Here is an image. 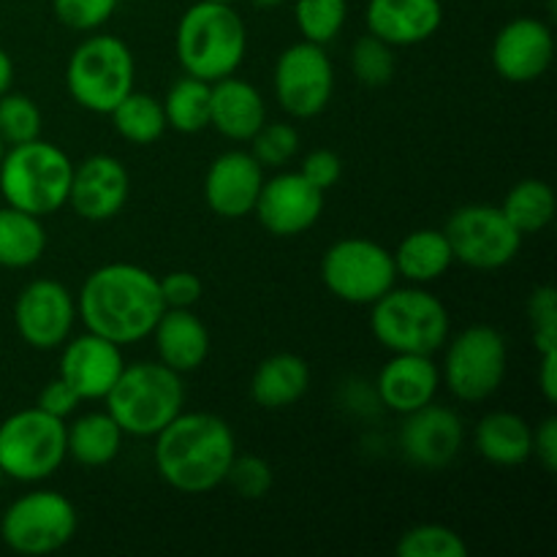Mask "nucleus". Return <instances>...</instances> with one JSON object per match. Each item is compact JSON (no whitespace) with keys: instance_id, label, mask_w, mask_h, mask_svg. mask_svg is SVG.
<instances>
[{"instance_id":"obj_33","label":"nucleus","mask_w":557,"mask_h":557,"mask_svg":"<svg viewBox=\"0 0 557 557\" xmlns=\"http://www.w3.org/2000/svg\"><path fill=\"white\" fill-rule=\"evenodd\" d=\"M294 22L305 41L326 47L348 22V0H294Z\"/></svg>"},{"instance_id":"obj_24","label":"nucleus","mask_w":557,"mask_h":557,"mask_svg":"<svg viewBox=\"0 0 557 557\" xmlns=\"http://www.w3.org/2000/svg\"><path fill=\"white\" fill-rule=\"evenodd\" d=\"M267 123V101L259 87L237 74L212 82L210 125L228 141H250Z\"/></svg>"},{"instance_id":"obj_49","label":"nucleus","mask_w":557,"mask_h":557,"mask_svg":"<svg viewBox=\"0 0 557 557\" xmlns=\"http://www.w3.org/2000/svg\"><path fill=\"white\" fill-rule=\"evenodd\" d=\"M207 3H234V0H207Z\"/></svg>"},{"instance_id":"obj_13","label":"nucleus","mask_w":557,"mask_h":557,"mask_svg":"<svg viewBox=\"0 0 557 557\" xmlns=\"http://www.w3.org/2000/svg\"><path fill=\"white\" fill-rule=\"evenodd\" d=\"M272 90L288 117H319L335 96V65L326 47L302 38L283 49L272 69Z\"/></svg>"},{"instance_id":"obj_45","label":"nucleus","mask_w":557,"mask_h":557,"mask_svg":"<svg viewBox=\"0 0 557 557\" xmlns=\"http://www.w3.org/2000/svg\"><path fill=\"white\" fill-rule=\"evenodd\" d=\"M539 389H542V397L555 406L557 403V351L542 354L539 357Z\"/></svg>"},{"instance_id":"obj_22","label":"nucleus","mask_w":557,"mask_h":557,"mask_svg":"<svg viewBox=\"0 0 557 557\" xmlns=\"http://www.w3.org/2000/svg\"><path fill=\"white\" fill-rule=\"evenodd\" d=\"M438 389L441 370L433 357H424V354H392L375 379L379 403L386 411L400 413V417L433 403Z\"/></svg>"},{"instance_id":"obj_47","label":"nucleus","mask_w":557,"mask_h":557,"mask_svg":"<svg viewBox=\"0 0 557 557\" xmlns=\"http://www.w3.org/2000/svg\"><path fill=\"white\" fill-rule=\"evenodd\" d=\"M250 5H256V9H277V5H283L286 0H248Z\"/></svg>"},{"instance_id":"obj_25","label":"nucleus","mask_w":557,"mask_h":557,"mask_svg":"<svg viewBox=\"0 0 557 557\" xmlns=\"http://www.w3.org/2000/svg\"><path fill=\"white\" fill-rule=\"evenodd\" d=\"M310 389V368L292 351H277L261 359L250 375V400L264 411H286L297 406Z\"/></svg>"},{"instance_id":"obj_32","label":"nucleus","mask_w":557,"mask_h":557,"mask_svg":"<svg viewBox=\"0 0 557 557\" xmlns=\"http://www.w3.org/2000/svg\"><path fill=\"white\" fill-rule=\"evenodd\" d=\"M210 82L188 74L180 76L166 90V98H161L169 128L185 136L210 128Z\"/></svg>"},{"instance_id":"obj_28","label":"nucleus","mask_w":557,"mask_h":557,"mask_svg":"<svg viewBox=\"0 0 557 557\" xmlns=\"http://www.w3.org/2000/svg\"><path fill=\"white\" fill-rule=\"evenodd\" d=\"M125 433L109 411L79 413L65 424V451L69 460L82 468H103L123 451Z\"/></svg>"},{"instance_id":"obj_39","label":"nucleus","mask_w":557,"mask_h":557,"mask_svg":"<svg viewBox=\"0 0 557 557\" xmlns=\"http://www.w3.org/2000/svg\"><path fill=\"white\" fill-rule=\"evenodd\" d=\"M226 484L245 500H261L270 495L272 484H275V473L264 457L256 455H237L232 468H228Z\"/></svg>"},{"instance_id":"obj_37","label":"nucleus","mask_w":557,"mask_h":557,"mask_svg":"<svg viewBox=\"0 0 557 557\" xmlns=\"http://www.w3.org/2000/svg\"><path fill=\"white\" fill-rule=\"evenodd\" d=\"M302 136H299L297 125L292 123H270L267 120L256 136L250 139V156L261 163V166L281 169L297 158Z\"/></svg>"},{"instance_id":"obj_1","label":"nucleus","mask_w":557,"mask_h":557,"mask_svg":"<svg viewBox=\"0 0 557 557\" xmlns=\"http://www.w3.org/2000/svg\"><path fill=\"white\" fill-rule=\"evenodd\" d=\"M163 310L166 302L161 297L158 275L131 261L98 267L76 294V315L85 330L123 348L150 337Z\"/></svg>"},{"instance_id":"obj_18","label":"nucleus","mask_w":557,"mask_h":557,"mask_svg":"<svg viewBox=\"0 0 557 557\" xmlns=\"http://www.w3.org/2000/svg\"><path fill=\"white\" fill-rule=\"evenodd\" d=\"M131 196V174L120 158L96 152L74 163L69 207L90 223H107L125 210Z\"/></svg>"},{"instance_id":"obj_31","label":"nucleus","mask_w":557,"mask_h":557,"mask_svg":"<svg viewBox=\"0 0 557 557\" xmlns=\"http://www.w3.org/2000/svg\"><path fill=\"white\" fill-rule=\"evenodd\" d=\"M500 210L509 218L511 226L528 237V234H539L555 221V190L547 180L539 177H525L520 183L511 185L506 190L504 201H500Z\"/></svg>"},{"instance_id":"obj_23","label":"nucleus","mask_w":557,"mask_h":557,"mask_svg":"<svg viewBox=\"0 0 557 557\" xmlns=\"http://www.w3.org/2000/svg\"><path fill=\"white\" fill-rule=\"evenodd\" d=\"M158 362L177 370L180 375L194 373L210 359L212 341L205 321L194 308H166L150 332Z\"/></svg>"},{"instance_id":"obj_27","label":"nucleus","mask_w":557,"mask_h":557,"mask_svg":"<svg viewBox=\"0 0 557 557\" xmlns=\"http://www.w3.org/2000/svg\"><path fill=\"white\" fill-rule=\"evenodd\" d=\"M392 259H395L397 277H406L413 286H430L441 281L455 264V253L444 228H413L392 250Z\"/></svg>"},{"instance_id":"obj_10","label":"nucleus","mask_w":557,"mask_h":557,"mask_svg":"<svg viewBox=\"0 0 557 557\" xmlns=\"http://www.w3.org/2000/svg\"><path fill=\"white\" fill-rule=\"evenodd\" d=\"M79 511L74 500L58 490H30L5 506L0 517V539L25 557H47L74 542Z\"/></svg>"},{"instance_id":"obj_36","label":"nucleus","mask_w":557,"mask_h":557,"mask_svg":"<svg viewBox=\"0 0 557 557\" xmlns=\"http://www.w3.org/2000/svg\"><path fill=\"white\" fill-rule=\"evenodd\" d=\"M41 128V109L30 96L14 90H5L0 96V139L5 141V147L38 139Z\"/></svg>"},{"instance_id":"obj_21","label":"nucleus","mask_w":557,"mask_h":557,"mask_svg":"<svg viewBox=\"0 0 557 557\" xmlns=\"http://www.w3.org/2000/svg\"><path fill=\"white\" fill-rule=\"evenodd\" d=\"M364 25L389 47H419L444 25L441 0H368Z\"/></svg>"},{"instance_id":"obj_4","label":"nucleus","mask_w":557,"mask_h":557,"mask_svg":"<svg viewBox=\"0 0 557 557\" xmlns=\"http://www.w3.org/2000/svg\"><path fill=\"white\" fill-rule=\"evenodd\" d=\"M74 161L63 147L47 139H30L5 147L0 161V194L14 210L36 218L54 215L69 205Z\"/></svg>"},{"instance_id":"obj_20","label":"nucleus","mask_w":557,"mask_h":557,"mask_svg":"<svg viewBox=\"0 0 557 557\" xmlns=\"http://www.w3.org/2000/svg\"><path fill=\"white\" fill-rule=\"evenodd\" d=\"M264 185V166L250 150H226L205 174V201L212 215L243 221L253 215L256 199Z\"/></svg>"},{"instance_id":"obj_5","label":"nucleus","mask_w":557,"mask_h":557,"mask_svg":"<svg viewBox=\"0 0 557 557\" xmlns=\"http://www.w3.org/2000/svg\"><path fill=\"white\" fill-rule=\"evenodd\" d=\"M103 403L125 435L156 438L177 413L185 411L183 375L158 359L125 362Z\"/></svg>"},{"instance_id":"obj_15","label":"nucleus","mask_w":557,"mask_h":557,"mask_svg":"<svg viewBox=\"0 0 557 557\" xmlns=\"http://www.w3.org/2000/svg\"><path fill=\"white\" fill-rule=\"evenodd\" d=\"M324 212V190L310 185L299 172H277L267 180L256 199L253 215L272 237L292 239L310 232Z\"/></svg>"},{"instance_id":"obj_14","label":"nucleus","mask_w":557,"mask_h":557,"mask_svg":"<svg viewBox=\"0 0 557 557\" xmlns=\"http://www.w3.org/2000/svg\"><path fill=\"white\" fill-rule=\"evenodd\" d=\"M76 319V297L52 277H36L14 299L16 335L36 351H58L74 335Z\"/></svg>"},{"instance_id":"obj_3","label":"nucleus","mask_w":557,"mask_h":557,"mask_svg":"<svg viewBox=\"0 0 557 557\" xmlns=\"http://www.w3.org/2000/svg\"><path fill=\"white\" fill-rule=\"evenodd\" d=\"M248 54V27L232 3L194 0L174 30V58L183 74L205 82L237 74Z\"/></svg>"},{"instance_id":"obj_6","label":"nucleus","mask_w":557,"mask_h":557,"mask_svg":"<svg viewBox=\"0 0 557 557\" xmlns=\"http://www.w3.org/2000/svg\"><path fill=\"white\" fill-rule=\"evenodd\" d=\"M370 332L389 354L433 357L451 335L449 308L424 286H392L370 305Z\"/></svg>"},{"instance_id":"obj_16","label":"nucleus","mask_w":557,"mask_h":557,"mask_svg":"<svg viewBox=\"0 0 557 557\" xmlns=\"http://www.w3.org/2000/svg\"><path fill=\"white\" fill-rule=\"evenodd\" d=\"M490 60L495 74L511 85L542 79L555 60L553 27L539 16H515L495 33Z\"/></svg>"},{"instance_id":"obj_40","label":"nucleus","mask_w":557,"mask_h":557,"mask_svg":"<svg viewBox=\"0 0 557 557\" xmlns=\"http://www.w3.org/2000/svg\"><path fill=\"white\" fill-rule=\"evenodd\" d=\"M528 319H531L533 348L536 354L557 351V292L555 286H539L528 297Z\"/></svg>"},{"instance_id":"obj_41","label":"nucleus","mask_w":557,"mask_h":557,"mask_svg":"<svg viewBox=\"0 0 557 557\" xmlns=\"http://www.w3.org/2000/svg\"><path fill=\"white\" fill-rule=\"evenodd\" d=\"M299 174L308 180L310 185H315L319 190H332L343 177V161L335 150L330 147H315L308 156L302 158V166H299Z\"/></svg>"},{"instance_id":"obj_26","label":"nucleus","mask_w":557,"mask_h":557,"mask_svg":"<svg viewBox=\"0 0 557 557\" xmlns=\"http://www.w3.org/2000/svg\"><path fill=\"white\" fill-rule=\"evenodd\" d=\"M473 446L490 466H525L533 457V428L515 411H490L473 430Z\"/></svg>"},{"instance_id":"obj_35","label":"nucleus","mask_w":557,"mask_h":557,"mask_svg":"<svg viewBox=\"0 0 557 557\" xmlns=\"http://www.w3.org/2000/svg\"><path fill=\"white\" fill-rule=\"evenodd\" d=\"M395 47L375 36H362L351 47V74L364 87H386L395 79Z\"/></svg>"},{"instance_id":"obj_7","label":"nucleus","mask_w":557,"mask_h":557,"mask_svg":"<svg viewBox=\"0 0 557 557\" xmlns=\"http://www.w3.org/2000/svg\"><path fill=\"white\" fill-rule=\"evenodd\" d=\"M136 82V58L128 44L112 33H87L65 63V90L90 114H109Z\"/></svg>"},{"instance_id":"obj_9","label":"nucleus","mask_w":557,"mask_h":557,"mask_svg":"<svg viewBox=\"0 0 557 557\" xmlns=\"http://www.w3.org/2000/svg\"><path fill=\"white\" fill-rule=\"evenodd\" d=\"M441 384L462 403H484L500 389L509 370V343L490 324H473L444 343Z\"/></svg>"},{"instance_id":"obj_48","label":"nucleus","mask_w":557,"mask_h":557,"mask_svg":"<svg viewBox=\"0 0 557 557\" xmlns=\"http://www.w3.org/2000/svg\"><path fill=\"white\" fill-rule=\"evenodd\" d=\"M3 152H5V141L0 139V161H3Z\"/></svg>"},{"instance_id":"obj_11","label":"nucleus","mask_w":557,"mask_h":557,"mask_svg":"<svg viewBox=\"0 0 557 557\" xmlns=\"http://www.w3.org/2000/svg\"><path fill=\"white\" fill-rule=\"evenodd\" d=\"M321 283L332 297L346 305L370 308L397 286L392 250L368 237H346L332 243L321 256Z\"/></svg>"},{"instance_id":"obj_29","label":"nucleus","mask_w":557,"mask_h":557,"mask_svg":"<svg viewBox=\"0 0 557 557\" xmlns=\"http://www.w3.org/2000/svg\"><path fill=\"white\" fill-rule=\"evenodd\" d=\"M44 218L30 212L0 207V267L5 270H27L38 264L47 250V228Z\"/></svg>"},{"instance_id":"obj_17","label":"nucleus","mask_w":557,"mask_h":557,"mask_svg":"<svg viewBox=\"0 0 557 557\" xmlns=\"http://www.w3.org/2000/svg\"><path fill=\"white\" fill-rule=\"evenodd\" d=\"M397 444L408 462L424 471H441L451 466L466 444V424L455 408L428 406L406 413L397 433Z\"/></svg>"},{"instance_id":"obj_44","label":"nucleus","mask_w":557,"mask_h":557,"mask_svg":"<svg viewBox=\"0 0 557 557\" xmlns=\"http://www.w3.org/2000/svg\"><path fill=\"white\" fill-rule=\"evenodd\" d=\"M533 457L547 473L557 471V419L547 417L533 430Z\"/></svg>"},{"instance_id":"obj_30","label":"nucleus","mask_w":557,"mask_h":557,"mask_svg":"<svg viewBox=\"0 0 557 557\" xmlns=\"http://www.w3.org/2000/svg\"><path fill=\"white\" fill-rule=\"evenodd\" d=\"M109 120H112L114 134L134 147L156 145L169 128L161 98L139 92L136 87L109 112Z\"/></svg>"},{"instance_id":"obj_8","label":"nucleus","mask_w":557,"mask_h":557,"mask_svg":"<svg viewBox=\"0 0 557 557\" xmlns=\"http://www.w3.org/2000/svg\"><path fill=\"white\" fill-rule=\"evenodd\" d=\"M69 460L65 419L41 408H22L0 422V476L20 484H41Z\"/></svg>"},{"instance_id":"obj_46","label":"nucleus","mask_w":557,"mask_h":557,"mask_svg":"<svg viewBox=\"0 0 557 557\" xmlns=\"http://www.w3.org/2000/svg\"><path fill=\"white\" fill-rule=\"evenodd\" d=\"M11 85H14V60H11V54L0 47V96H3L5 90H11Z\"/></svg>"},{"instance_id":"obj_19","label":"nucleus","mask_w":557,"mask_h":557,"mask_svg":"<svg viewBox=\"0 0 557 557\" xmlns=\"http://www.w3.org/2000/svg\"><path fill=\"white\" fill-rule=\"evenodd\" d=\"M123 368V346L96 335V332L85 330L82 335H71L60 346L58 375L79 395L82 403L103 400Z\"/></svg>"},{"instance_id":"obj_42","label":"nucleus","mask_w":557,"mask_h":557,"mask_svg":"<svg viewBox=\"0 0 557 557\" xmlns=\"http://www.w3.org/2000/svg\"><path fill=\"white\" fill-rule=\"evenodd\" d=\"M161 283V297L166 302V308H194L201 299V277L196 272L188 270H174L169 275L158 277Z\"/></svg>"},{"instance_id":"obj_12","label":"nucleus","mask_w":557,"mask_h":557,"mask_svg":"<svg viewBox=\"0 0 557 557\" xmlns=\"http://www.w3.org/2000/svg\"><path fill=\"white\" fill-rule=\"evenodd\" d=\"M455 261L479 272H495L509 267L520 256L522 234L511 226L498 205H462L444 226Z\"/></svg>"},{"instance_id":"obj_38","label":"nucleus","mask_w":557,"mask_h":557,"mask_svg":"<svg viewBox=\"0 0 557 557\" xmlns=\"http://www.w3.org/2000/svg\"><path fill=\"white\" fill-rule=\"evenodd\" d=\"M120 0H52V11L63 27L74 33H96L117 11Z\"/></svg>"},{"instance_id":"obj_2","label":"nucleus","mask_w":557,"mask_h":557,"mask_svg":"<svg viewBox=\"0 0 557 557\" xmlns=\"http://www.w3.org/2000/svg\"><path fill=\"white\" fill-rule=\"evenodd\" d=\"M152 466L163 484L183 495H205L226 484L237 457V438L226 419L183 411L156 435Z\"/></svg>"},{"instance_id":"obj_34","label":"nucleus","mask_w":557,"mask_h":557,"mask_svg":"<svg viewBox=\"0 0 557 557\" xmlns=\"http://www.w3.org/2000/svg\"><path fill=\"white\" fill-rule=\"evenodd\" d=\"M395 553L397 557H468V544L455 528L422 522L397 539Z\"/></svg>"},{"instance_id":"obj_43","label":"nucleus","mask_w":557,"mask_h":557,"mask_svg":"<svg viewBox=\"0 0 557 557\" xmlns=\"http://www.w3.org/2000/svg\"><path fill=\"white\" fill-rule=\"evenodd\" d=\"M79 395H76L74 389H71L69 384H65L63 379H52L47 386L41 389V395H38V403L36 408H41V411H47L49 417H58V419H69L71 413L79 408Z\"/></svg>"}]
</instances>
